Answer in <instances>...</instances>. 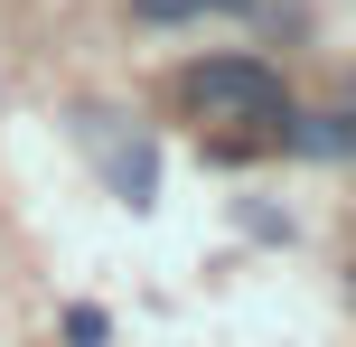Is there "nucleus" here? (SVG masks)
<instances>
[{
	"mask_svg": "<svg viewBox=\"0 0 356 347\" xmlns=\"http://www.w3.org/2000/svg\"><path fill=\"white\" fill-rule=\"evenodd\" d=\"M347 122H356V75H347Z\"/></svg>",
	"mask_w": 356,
	"mask_h": 347,
	"instance_id": "nucleus-6",
	"label": "nucleus"
},
{
	"mask_svg": "<svg viewBox=\"0 0 356 347\" xmlns=\"http://www.w3.org/2000/svg\"><path fill=\"white\" fill-rule=\"evenodd\" d=\"M66 338L75 347H104V310H66Z\"/></svg>",
	"mask_w": 356,
	"mask_h": 347,
	"instance_id": "nucleus-5",
	"label": "nucleus"
},
{
	"mask_svg": "<svg viewBox=\"0 0 356 347\" xmlns=\"http://www.w3.org/2000/svg\"><path fill=\"white\" fill-rule=\"evenodd\" d=\"M197 10H234V0H131V19H197Z\"/></svg>",
	"mask_w": 356,
	"mask_h": 347,
	"instance_id": "nucleus-4",
	"label": "nucleus"
},
{
	"mask_svg": "<svg viewBox=\"0 0 356 347\" xmlns=\"http://www.w3.org/2000/svg\"><path fill=\"white\" fill-rule=\"evenodd\" d=\"M188 104L207 113V122H291L282 75H263L253 56H207V66H188Z\"/></svg>",
	"mask_w": 356,
	"mask_h": 347,
	"instance_id": "nucleus-1",
	"label": "nucleus"
},
{
	"mask_svg": "<svg viewBox=\"0 0 356 347\" xmlns=\"http://www.w3.org/2000/svg\"><path fill=\"white\" fill-rule=\"evenodd\" d=\"M347 300H356V263H347Z\"/></svg>",
	"mask_w": 356,
	"mask_h": 347,
	"instance_id": "nucleus-7",
	"label": "nucleus"
},
{
	"mask_svg": "<svg viewBox=\"0 0 356 347\" xmlns=\"http://www.w3.org/2000/svg\"><path fill=\"white\" fill-rule=\"evenodd\" d=\"M75 131H85V141L104 150V179H113V197H122V207H150V188H160V150H150V141H104L94 122H75Z\"/></svg>",
	"mask_w": 356,
	"mask_h": 347,
	"instance_id": "nucleus-2",
	"label": "nucleus"
},
{
	"mask_svg": "<svg viewBox=\"0 0 356 347\" xmlns=\"http://www.w3.org/2000/svg\"><path fill=\"white\" fill-rule=\"evenodd\" d=\"M282 141L309 150V160H347V150H356V122H347V113H291Z\"/></svg>",
	"mask_w": 356,
	"mask_h": 347,
	"instance_id": "nucleus-3",
	"label": "nucleus"
}]
</instances>
